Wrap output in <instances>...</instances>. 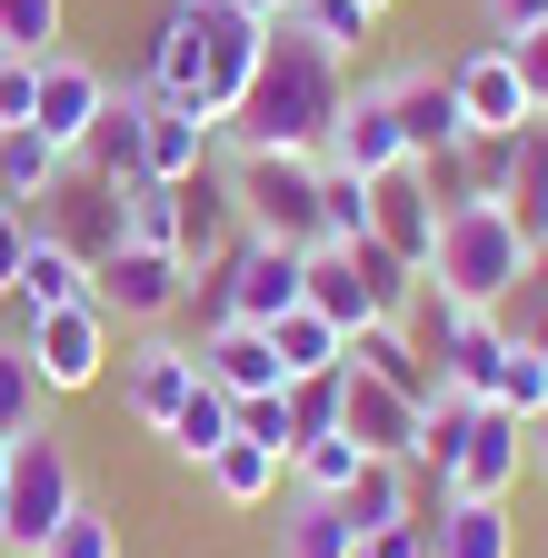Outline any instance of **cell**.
<instances>
[{
  "instance_id": "6da1fadb",
  "label": "cell",
  "mask_w": 548,
  "mask_h": 558,
  "mask_svg": "<svg viewBox=\"0 0 548 558\" xmlns=\"http://www.w3.org/2000/svg\"><path fill=\"white\" fill-rule=\"evenodd\" d=\"M339 110H350V60H339L319 31H300V21H269V50L249 70V90L220 120V150L230 160H249V150H300V160H319L329 130H339Z\"/></svg>"
},
{
  "instance_id": "7a4b0ae2",
  "label": "cell",
  "mask_w": 548,
  "mask_h": 558,
  "mask_svg": "<svg viewBox=\"0 0 548 558\" xmlns=\"http://www.w3.org/2000/svg\"><path fill=\"white\" fill-rule=\"evenodd\" d=\"M269 50V21H249L240 0H170L160 31H150V90L160 100H190L199 120H230L240 90H249V70Z\"/></svg>"
},
{
  "instance_id": "3957f363",
  "label": "cell",
  "mask_w": 548,
  "mask_h": 558,
  "mask_svg": "<svg viewBox=\"0 0 548 558\" xmlns=\"http://www.w3.org/2000/svg\"><path fill=\"white\" fill-rule=\"evenodd\" d=\"M419 279H429L439 300H459V310H499L519 279H528V240L509 230L499 199H468V209H449V220H439V250H429Z\"/></svg>"
},
{
  "instance_id": "277c9868",
  "label": "cell",
  "mask_w": 548,
  "mask_h": 558,
  "mask_svg": "<svg viewBox=\"0 0 548 558\" xmlns=\"http://www.w3.org/2000/svg\"><path fill=\"white\" fill-rule=\"evenodd\" d=\"M230 209H240V240L319 250V160H300V150H249V160H230Z\"/></svg>"
},
{
  "instance_id": "5b68a950",
  "label": "cell",
  "mask_w": 548,
  "mask_h": 558,
  "mask_svg": "<svg viewBox=\"0 0 548 558\" xmlns=\"http://www.w3.org/2000/svg\"><path fill=\"white\" fill-rule=\"evenodd\" d=\"M300 279H309V250H280V240H230L210 259V279H190V290H210V329H269L300 310Z\"/></svg>"
},
{
  "instance_id": "8992f818",
  "label": "cell",
  "mask_w": 548,
  "mask_h": 558,
  "mask_svg": "<svg viewBox=\"0 0 548 558\" xmlns=\"http://www.w3.org/2000/svg\"><path fill=\"white\" fill-rule=\"evenodd\" d=\"M81 509V469L60 449V429L11 439V499H0V558H40V538Z\"/></svg>"
},
{
  "instance_id": "52a82bcc",
  "label": "cell",
  "mask_w": 548,
  "mask_h": 558,
  "mask_svg": "<svg viewBox=\"0 0 548 558\" xmlns=\"http://www.w3.org/2000/svg\"><path fill=\"white\" fill-rule=\"evenodd\" d=\"M21 349H31V369H40V389H50V399H81V389H100V379H110V310H100V300L31 310Z\"/></svg>"
},
{
  "instance_id": "ba28073f",
  "label": "cell",
  "mask_w": 548,
  "mask_h": 558,
  "mask_svg": "<svg viewBox=\"0 0 548 558\" xmlns=\"http://www.w3.org/2000/svg\"><path fill=\"white\" fill-rule=\"evenodd\" d=\"M90 300L110 310V319H130V329H170L180 310H190V269L170 259V250H110L100 269H90Z\"/></svg>"
},
{
  "instance_id": "9c48e42d",
  "label": "cell",
  "mask_w": 548,
  "mask_h": 558,
  "mask_svg": "<svg viewBox=\"0 0 548 558\" xmlns=\"http://www.w3.org/2000/svg\"><path fill=\"white\" fill-rule=\"evenodd\" d=\"M339 439H360V459L419 469V399L369 379V369H339Z\"/></svg>"
},
{
  "instance_id": "30bf717a",
  "label": "cell",
  "mask_w": 548,
  "mask_h": 558,
  "mask_svg": "<svg viewBox=\"0 0 548 558\" xmlns=\"http://www.w3.org/2000/svg\"><path fill=\"white\" fill-rule=\"evenodd\" d=\"M199 389V349L170 339V329H141L120 349V409L141 418V429H170V409Z\"/></svg>"
},
{
  "instance_id": "8fae6325",
  "label": "cell",
  "mask_w": 548,
  "mask_h": 558,
  "mask_svg": "<svg viewBox=\"0 0 548 558\" xmlns=\"http://www.w3.org/2000/svg\"><path fill=\"white\" fill-rule=\"evenodd\" d=\"M31 230H50L60 250H81V259L100 269V259L120 250V190H110V180H90V170L71 160V170H60V190L40 199V220H31Z\"/></svg>"
},
{
  "instance_id": "7c38bea8",
  "label": "cell",
  "mask_w": 548,
  "mask_h": 558,
  "mask_svg": "<svg viewBox=\"0 0 548 558\" xmlns=\"http://www.w3.org/2000/svg\"><path fill=\"white\" fill-rule=\"evenodd\" d=\"M110 110V81L90 60H71V50H50L40 60V100H31V130L50 140V150H71L81 160V140H90V120Z\"/></svg>"
},
{
  "instance_id": "4fadbf2b",
  "label": "cell",
  "mask_w": 548,
  "mask_h": 558,
  "mask_svg": "<svg viewBox=\"0 0 548 558\" xmlns=\"http://www.w3.org/2000/svg\"><path fill=\"white\" fill-rule=\"evenodd\" d=\"M389 110H399V140H409V160H429V150H449V140H468V120H459V90H449V70H429V60H409V70H389Z\"/></svg>"
},
{
  "instance_id": "5bb4252c",
  "label": "cell",
  "mask_w": 548,
  "mask_h": 558,
  "mask_svg": "<svg viewBox=\"0 0 548 558\" xmlns=\"http://www.w3.org/2000/svg\"><path fill=\"white\" fill-rule=\"evenodd\" d=\"M519 459H528V429H519L509 409H478L468 439H459V459H449V499H509Z\"/></svg>"
},
{
  "instance_id": "9a60e30c",
  "label": "cell",
  "mask_w": 548,
  "mask_h": 558,
  "mask_svg": "<svg viewBox=\"0 0 548 558\" xmlns=\"http://www.w3.org/2000/svg\"><path fill=\"white\" fill-rule=\"evenodd\" d=\"M369 240L389 250V259H409V269H429V250H439V209H429V190H419V170H379L369 180Z\"/></svg>"
},
{
  "instance_id": "2e32d148",
  "label": "cell",
  "mask_w": 548,
  "mask_h": 558,
  "mask_svg": "<svg viewBox=\"0 0 548 558\" xmlns=\"http://www.w3.org/2000/svg\"><path fill=\"white\" fill-rule=\"evenodd\" d=\"M449 90H459V120L468 130H528L538 110H528V81H519V60L489 40V50H468V60H449Z\"/></svg>"
},
{
  "instance_id": "e0dca14e",
  "label": "cell",
  "mask_w": 548,
  "mask_h": 558,
  "mask_svg": "<svg viewBox=\"0 0 548 558\" xmlns=\"http://www.w3.org/2000/svg\"><path fill=\"white\" fill-rule=\"evenodd\" d=\"M300 310H319L339 339H360V329L379 319V290H369V269H360V250H350V240H319V250H309Z\"/></svg>"
},
{
  "instance_id": "ac0fdd59",
  "label": "cell",
  "mask_w": 548,
  "mask_h": 558,
  "mask_svg": "<svg viewBox=\"0 0 548 558\" xmlns=\"http://www.w3.org/2000/svg\"><path fill=\"white\" fill-rule=\"evenodd\" d=\"M329 170H360V180H379V170H399L409 160V140H399V110H389V90L369 81V90H350V110H339V130H329V150H319Z\"/></svg>"
},
{
  "instance_id": "d6986e66",
  "label": "cell",
  "mask_w": 548,
  "mask_h": 558,
  "mask_svg": "<svg viewBox=\"0 0 548 558\" xmlns=\"http://www.w3.org/2000/svg\"><path fill=\"white\" fill-rule=\"evenodd\" d=\"M210 150H220V130L199 120L190 100H160V90H150V120H141V180H170V190H180V180H199V160H210Z\"/></svg>"
},
{
  "instance_id": "ffe728a7",
  "label": "cell",
  "mask_w": 548,
  "mask_h": 558,
  "mask_svg": "<svg viewBox=\"0 0 548 558\" xmlns=\"http://www.w3.org/2000/svg\"><path fill=\"white\" fill-rule=\"evenodd\" d=\"M141 120H150V81H141V90H110V110H100L90 140H81V170L110 180V190H130V180H141Z\"/></svg>"
},
{
  "instance_id": "44dd1931",
  "label": "cell",
  "mask_w": 548,
  "mask_h": 558,
  "mask_svg": "<svg viewBox=\"0 0 548 558\" xmlns=\"http://www.w3.org/2000/svg\"><path fill=\"white\" fill-rule=\"evenodd\" d=\"M199 379H210L220 399H249V389H290L280 379V360H269V329H210V339H199Z\"/></svg>"
},
{
  "instance_id": "7402d4cb",
  "label": "cell",
  "mask_w": 548,
  "mask_h": 558,
  "mask_svg": "<svg viewBox=\"0 0 548 558\" xmlns=\"http://www.w3.org/2000/svg\"><path fill=\"white\" fill-rule=\"evenodd\" d=\"M429 558H519L509 499H449V509L429 519Z\"/></svg>"
},
{
  "instance_id": "603a6c76",
  "label": "cell",
  "mask_w": 548,
  "mask_h": 558,
  "mask_svg": "<svg viewBox=\"0 0 548 558\" xmlns=\"http://www.w3.org/2000/svg\"><path fill=\"white\" fill-rule=\"evenodd\" d=\"M11 300H21V319H31V310H71V300H90V259H81V250H60L50 230H31Z\"/></svg>"
},
{
  "instance_id": "cb8c5ba5",
  "label": "cell",
  "mask_w": 548,
  "mask_h": 558,
  "mask_svg": "<svg viewBox=\"0 0 548 558\" xmlns=\"http://www.w3.org/2000/svg\"><path fill=\"white\" fill-rule=\"evenodd\" d=\"M120 240L180 259V240H190V190H170V180H130V190H120Z\"/></svg>"
},
{
  "instance_id": "d4e9b609",
  "label": "cell",
  "mask_w": 548,
  "mask_h": 558,
  "mask_svg": "<svg viewBox=\"0 0 548 558\" xmlns=\"http://www.w3.org/2000/svg\"><path fill=\"white\" fill-rule=\"evenodd\" d=\"M499 369H509V329L478 310L459 339H449V360H439V389H459V399H499Z\"/></svg>"
},
{
  "instance_id": "484cf974",
  "label": "cell",
  "mask_w": 548,
  "mask_h": 558,
  "mask_svg": "<svg viewBox=\"0 0 548 558\" xmlns=\"http://www.w3.org/2000/svg\"><path fill=\"white\" fill-rule=\"evenodd\" d=\"M350 369H369V379H389V389H409V399H439V369L409 349L399 319H369V329L350 339Z\"/></svg>"
},
{
  "instance_id": "4316f807",
  "label": "cell",
  "mask_w": 548,
  "mask_h": 558,
  "mask_svg": "<svg viewBox=\"0 0 548 558\" xmlns=\"http://www.w3.org/2000/svg\"><path fill=\"white\" fill-rule=\"evenodd\" d=\"M269 360H280V379H319V369H350V339L319 310H290V319H269Z\"/></svg>"
},
{
  "instance_id": "83f0119b",
  "label": "cell",
  "mask_w": 548,
  "mask_h": 558,
  "mask_svg": "<svg viewBox=\"0 0 548 558\" xmlns=\"http://www.w3.org/2000/svg\"><path fill=\"white\" fill-rule=\"evenodd\" d=\"M409 478H419V469H399V459H360V478L339 488V519H350L360 538H369V529H399V519H409Z\"/></svg>"
},
{
  "instance_id": "f1b7e54d",
  "label": "cell",
  "mask_w": 548,
  "mask_h": 558,
  "mask_svg": "<svg viewBox=\"0 0 548 558\" xmlns=\"http://www.w3.org/2000/svg\"><path fill=\"white\" fill-rule=\"evenodd\" d=\"M199 478H210L230 509H269V499H280V459L249 449V439H220L210 459H199Z\"/></svg>"
},
{
  "instance_id": "f546056e",
  "label": "cell",
  "mask_w": 548,
  "mask_h": 558,
  "mask_svg": "<svg viewBox=\"0 0 548 558\" xmlns=\"http://www.w3.org/2000/svg\"><path fill=\"white\" fill-rule=\"evenodd\" d=\"M60 170H71V150H50L40 130H0V199H50L60 190Z\"/></svg>"
},
{
  "instance_id": "4dcf8cb0",
  "label": "cell",
  "mask_w": 548,
  "mask_h": 558,
  "mask_svg": "<svg viewBox=\"0 0 548 558\" xmlns=\"http://www.w3.org/2000/svg\"><path fill=\"white\" fill-rule=\"evenodd\" d=\"M350 548H360V529L339 519V499H309L300 488V499L280 509V558H350Z\"/></svg>"
},
{
  "instance_id": "1f68e13d",
  "label": "cell",
  "mask_w": 548,
  "mask_h": 558,
  "mask_svg": "<svg viewBox=\"0 0 548 558\" xmlns=\"http://www.w3.org/2000/svg\"><path fill=\"white\" fill-rule=\"evenodd\" d=\"M31 429H50V389L31 369V349L0 339V439H31Z\"/></svg>"
},
{
  "instance_id": "d6a6232c",
  "label": "cell",
  "mask_w": 548,
  "mask_h": 558,
  "mask_svg": "<svg viewBox=\"0 0 548 558\" xmlns=\"http://www.w3.org/2000/svg\"><path fill=\"white\" fill-rule=\"evenodd\" d=\"M160 439H170V459H190V469H199V459H210L220 439H240V429H230V399H220L210 379H199V389L170 409V429H160Z\"/></svg>"
},
{
  "instance_id": "836d02e7",
  "label": "cell",
  "mask_w": 548,
  "mask_h": 558,
  "mask_svg": "<svg viewBox=\"0 0 548 558\" xmlns=\"http://www.w3.org/2000/svg\"><path fill=\"white\" fill-rule=\"evenodd\" d=\"M230 429L249 439V449H269L290 469V449H300V418H290V389H249V399H230Z\"/></svg>"
},
{
  "instance_id": "e575fe53",
  "label": "cell",
  "mask_w": 548,
  "mask_h": 558,
  "mask_svg": "<svg viewBox=\"0 0 548 558\" xmlns=\"http://www.w3.org/2000/svg\"><path fill=\"white\" fill-rule=\"evenodd\" d=\"M60 21H71V0H0V50L11 60H50Z\"/></svg>"
},
{
  "instance_id": "d590c367",
  "label": "cell",
  "mask_w": 548,
  "mask_h": 558,
  "mask_svg": "<svg viewBox=\"0 0 548 558\" xmlns=\"http://www.w3.org/2000/svg\"><path fill=\"white\" fill-rule=\"evenodd\" d=\"M319 240H369V180L319 160Z\"/></svg>"
},
{
  "instance_id": "8d00e7d4",
  "label": "cell",
  "mask_w": 548,
  "mask_h": 558,
  "mask_svg": "<svg viewBox=\"0 0 548 558\" xmlns=\"http://www.w3.org/2000/svg\"><path fill=\"white\" fill-rule=\"evenodd\" d=\"M489 409H509L519 429H528V418H548V349H519V339H509V369H499V399H489Z\"/></svg>"
},
{
  "instance_id": "74e56055",
  "label": "cell",
  "mask_w": 548,
  "mask_h": 558,
  "mask_svg": "<svg viewBox=\"0 0 548 558\" xmlns=\"http://www.w3.org/2000/svg\"><path fill=\"white\" fill-rule=\"evenodd\" d=\"M290 478L309 488V499H339V488L360 478V439H300V459H290Z\"/></svg>"
},
{
  "instance_id": "f35d334b",
  "label": "cell",
  "mask_w": 548,
  "mask_h": 558,
  "mask_svg": "<svg viewBox=\"0 0 548 558\" xmlns=\"http://www.w3.org/2000/svg\"><path fill=\"white\" fill-rule=\"evenodd\" d=\"M419 170V190H429V209L449 220V209H468L478 199V170H468V140H449V150H429V160H409Z\"/></svg>"
},
{
  "instance_id": "ab89813d",
  "label": "cell",
  "mask_w": 548,
  "mask_h": 558,
  "mask_svg": "<svg viewBox=\"0 0 548 558\" xmlns=\"http://www.w3.org/2000/svg\"><path fill=\"white\" fill-rule=\"evenodd\" d=\"M40 558H120V519H110V509H90V499H81V509H71V519H60V529H50V538H40Z\"/></svg>"
},
{
  "instance_id": "60d3db41",
  "label": "cell",
  "mask_w": 548,
  "mask_h": 558,
  "mask_svg": "<svg viewBox=\"0 0 548 558\" xmlns=\"http://www.w3.org/2000/svg\"><path fill=\"white\" fill-rule=\"evenodd\" d=\"M290 21H300V31H319V40L339 50V60H350V50H360V40L379 31V21L360 11V0H300V11H290Z\"/></svg>"
},
{
  "instance_id": "b9f144b4",
  "label": "cell",
  "mask_w": 548,
  "mask_h": 558,
  "mask_svg": "<svg viewBox=\"0 0 548 558\" xmlns=\"http://www.w3.org/2000/svg\"><path fill=\"white\" fill-rule=\"evenodd\" d=\"M290 418H300V439H339V369L290 379ZM290 459H300V449H290Z\"/></svg>"
},
{
  "instance_id": "7bdbcfd3",
  "label": "cell",
  "mask_w": 548,
  "mask_h": 558,
  "mask_svg": "<svg viewBox=\"0 0 548 558\" xmlns=\"http://www.w3.org/2000/svg\"><path fill=\"white\" fill-rule=\"evenodd\" d=\"M31 100H40V60L0 50V130H31Z\"/></svg>"
},
{
  "instance_id": "ee69618b",
  "label": "cell",
  "mask_w": 548,
  "mask_h": 558,
  "mask_svg": "<svg viewBox=\"0 0 548 558\" xmlns=\"http://www.w3.org/2000/svg\"><path fill=\"white\" fill-rule=\"evenodd\" d=\"M509 60H519V81H528V110L548 120V31H528V40H499Z\"/></svg>"
},
{
  "instance_id": "f6af8a7d",
  "label": "cell",
  "mask_w": 548,
  "mask_h": 558,
  "mask_svg": "<svg viewBox=\"0 0 548 558\" xmlns=\"http://www.w3.org/2000/svg\"><path fill=\"white\" fill-rule=\"evenodd\" d=\"M489 11V40H528V31H548V0H478Z\"/></svg>"
},
{
  "instance_id": "bcb514c9",
  "label": "cell",
  "mask_w": 548,
  "mask_h": 558,
  "mask_svg": "<svg viewBox=\"0 0 548 558\" xmlns=\"http://www.w3.org/2000/svg\"><path fill=\"white\" fill-rule=\"evenodd\" d=\"M21 250H31V209L0 199V300H11V279H21Z\"/></svg>"
},
{
  "instance_id": "7dc6e473",
  "label": "cell",
  "mask_w": 548,
  "mask_h": 558,
  "mask_svg": "<svg viewBox=\"0 0 548 558\" xmlns=\"http://www.w3.org/2000/svg\"><path fill=\"white\" fill-rule=\"evenodd\" d=\"M350 558H429V529H419V519H399V529H369Z\"/></svg>"
},
{
  "instance_id": "c3c4849f",
  "label": "cell",
  "mask_w": 548,
  "mask_h": 558,
  "mask_svg": "<svg viewBox=\"0 0 548 558\" xmlns=\"http://www.w3.org/2000/svg\"><path fill=\"white\" fill-rule=\"evenodd\" d=\"M528 469L548 478V418H528Z\"/></svg>"
},
{
  "instance_id": "681fc988",
  "label": "cell",
  "mask_w": 548,
  "mask_h": 558,
  "mask_svg": "<svg viewBox=\"0 0 548 558\" xmlns=\"http://www.w3.org/2000/svg\"><path fill=\"white\" fill-rule=\"evenodd\" d=\"M240 11H249V21H290L300 0H240Z\"/></svg>"
},
{
  "instance_id": "f907efd6",
  "label": "cell",
  "mask_w": 548,
  "mask_h": 558,
  "mask_svg": "<svg viewBox=\"0 0 548 558\" xmlns=\"http://www.w3.org/2000/svg\"><path fill=\"white\" fill-rule=\"evenodd\" d=\"M0 499H11V439H0Z\"/></svg>"
},
{
  "instance_id": "816d5d0a",
  "label": "cell",
  "mask_w": 548,
  "mask_h": 558,
  "mask_svg": "<svg viewBox=\"0 0 548 558\" xmlns=\"http://www.w3.org/2000/svg\"><path fill=\"white\" fill-rule=\"evenodd\" d=\"M360 11H369V21H389V11H399V0H360Z\"/></svg>"
},
{
  "instance_id": "f5cc1de1",
  "label": "cell",
  "mask_w": 548,
  "mask_h": 558,
  "mask_svg": "<svg viewBox=\"0 0 548 558\" xmlns=\"http://www.w3.org/2000/svg\"><path fill=\"white\" fill-rule=\"evenodd\" d=\"M528 269H538V279H548V240H538V250H528Z\"/></svg>"
},
{
  "instance_id": "db71d44e",
  "label": "cell",
  "mask_w": 548,
  "mask_h": 558,
  "mask_svg": "<svg viewBox=\"0 0 548 558\" xmlns=\"http://www.w3.org/2000/svg\"><path fill=\"white\" fill-rule=\"evenodd\" d=\"M538 160H548V120H538Z\"/></svg>"
}]
</instances>
